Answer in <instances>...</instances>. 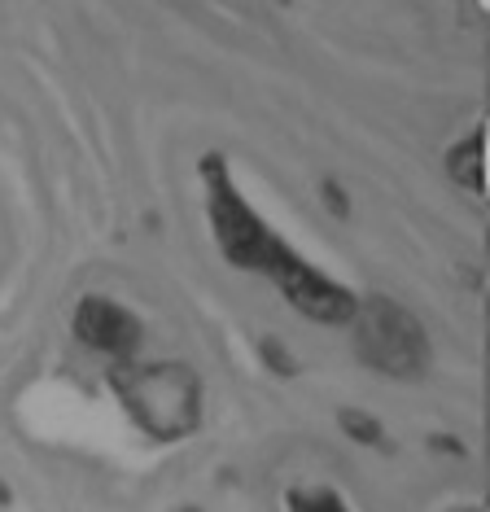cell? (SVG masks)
<instances>
[{
    "mask_svg": "<svg viewBox=\"0 0 490 512\" xmlns=\"http://www.w3.org/2000/svg\"><path fill=\"white\" fill-rule=\"evenodd\" d=\"M202 180H206V211L215 241L224 250V259L245 272H263L267 281L280 285V294L289 298V307L302 311L307 320L320 324H350L355 316V294L346 285L329 281L320 267H311L298 250H289L272 228L259 219L250 202L237 193V184L228 176L224 154L202 158Z\"/></svg>",
    "mask_w": 490,
    "mask_h": 512,
    "instance_id": "cell-1",
    "label": "cell"
},
{
    "mask_svg": "<svg viewBox=\"0 0 490 512\" xmlns=\"http://www.w3.org/2000/svg\"><path fill=\"white\" fill-rule=\"evenodd\" d=\"M110 386L127 416L158 442L189 438L202 425V381L189 364H114Z\"/></svg>",
    "mask_w": 490,
    "mask_h": 512,
    "instance_id": "cell-2",
    "label": "cell"
},
{
    "mask_svg": "<svg viewBox=\"0 0 490 512\" xmlns=\"http://www.w3.org/2000/svg\"><path fill=\"white\" fill-rule=\"evenodd\" d=\"M350 329H355V355L385 377H420L434 359L425 324L385 294L359 298Z\"/></svg>",
    "mask_w": 490,
    "mask_h": 512,
    "instance_id": "cell-3",
    "label": "cell"
},
{
    "mask_svg": "<svg viewBox=\"0 0 490 512\" xmlns=\"http://www.w3.org/2000/svg\"><path fill=\"white\" fill-rule=\"evenodd\" d=\"M75 337L97 355H110L127 364L136 351H140V320L132 316L127 307H119L114 298H101V294H84L75 307Z\"/></svg>",
    "mask_w": 490,
    "mask_h": 512,
    "instance_id": "cell-4",
    "label": "cell"
},
{
    "mask_svg": "<svg viewBox=\"0 0 490 512\" xmlns=\"http://www.w3.org/2000/svg\"><path fill=\"white\" fill-rule=\"evenodd\" d=\"M482 132H469L455 149H447V176L469 193H486V171H482Z\"/></svg>",
    "mask_w": 490,
    "mask_h": 512,
    "instance_id": "cell-5",
    "label": "cell"
},
{
    "mask_svg": "<svg viewBox=\"0 0 490 512\" xmlns=\"http://www.w3.org/2000/svg\"><path fill=\"white\" fill-rule=\"evenodd\" d=\"M337 425H342L346 438H355L359 447H381L385 442V425L377 421V416L359 412V407H342V412H337Z\"/></svg>",
    "mask_w": 490,
    "mask_h": 512,
    "instance_id": "cell-6",
    "label": "cell"
},
{
    "mask_svg": "<svg viewBox=\"0 0 490 512\" xmlns=\"http://www.w3.org/2000/svg\"><path fill=\"white\" fill-rule=\"evenodd\" d=\"M289 504H294V512H346V504L333 491H294Z\"/></svg>",
    "mask_w": 490,
    "mask_h": 512,
    "instance_id": "cell-7",
    "label": "cell"
},
{
    "mask_svg": "<svg viewBox=\"0 0 490 512\" xmlns=\"http://www.w3.org/2000/svg\"><path fill=\"white\" fill-rule=\"evenodd\" d=\"M259 355H263V364L272 368V372H280V377H298V359L285 351V346L276 342V337H263L259 342Z\"/></svg>",
    "mask_w": 490,
    "mask_h": 512,
    "instance_id": "cell-8",
    "label": "cell"
},
{
    "mask_svg": "<svg viewBox=\"0 0 490 512\" xmlns=\"http://www.w3.org/2000/svg\"><path fill=\"white\" fill-rule=\"evenodd\" d=\"M320 197H324V206H329L337 219L350 215V197L342 193V184H337V180H324V184H320Z\"/></svg>",
    "mask_w": 490,
    "mask_h": 512,
    "instance_id": "cell-9",
    "label": "cell"
},
{
    "mask_svg": "<svg viewBox=\"0 0 490 512\" xmlns=\"http://www.w3.org/2000/svg\"><path fill=\"white\" fill-rule=\"evenodd\" d=\"M434 447H438V451H451V456H464V447H460L455 438H447V434H434Z\"/></svg>",
    "mask_w": 490,
    "mask_h": 512,
    "instance_id": "cell-10",
    "label": "cell"
},
{
    "mask_svg": "<svg viewBox=\"0 0 490 512\" xmlns=\"http://www.w3.org/2000/svg\"><path fill=\"white\" fill-rule=\"evenodd\" d=\"M9 504H14V491H9V482L0 477V508H9Z\"/></svg>",
    "mask_w": 490,
    "mask_h": 512,
    "instance_id": "cell-11",
    "label": "cell"
},
{
    "mask_svg": "<svg viewBox=\"0 0 490 512\" xmlns=\"http://www.w3.org/2000/svg\"><path fill=\"white\" fill-rule=\"evenodd\" d=\"M464 512H477V508H464Z\"/></svg>",
    "mask_w": 490,
    "mask_h": 512,
    "instance_id": "cell-12",
    "label": "cell"
}]
</instances>
